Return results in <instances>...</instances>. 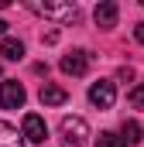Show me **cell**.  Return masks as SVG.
I'll return each mask as SVG.
<instances>
[{
  "instance_id": "9c48e42d",
  "label": "cell",
  "mask_w": 144,
  "mask_h": 147,
  "mask_svg": "<svg viewBox=\"0 0 144 147\" xmlns=\"http://www.w3.org/2000/svg\"><path fill=\"white\" fill-rule=\"evenodd\" d=\"M0 147H24V134H17V127L7 120H0Z\"/></svg>"
},
{
  "instance_id": "52a82bcc",
  "label": "cell",
  "mask_w": 144,
  "mask_h": 147,
  "mask_svg": "<svg viewBox=\"0 0 144 147\" xmlns=\"http://www.w3.org/2000/svg\"><path fill=\"white\" fill-rule=\"evenodd\" d=\"M38 99H41V106H62V103H69V92H65L62 86L45 82V86H41V92H38Z\"/></svg>"
},
{
  "instance_id": "5bb4252c",
  "label": "cell",
  "mask_w": 144,
  "mask_h": 147,
  "mask_svg": "<svg viewBox=\"0 0 144 147\" xmlns=\"http://www.w3.org/2000/svg\"><path fill=\"white\" fill-rule=\"evenodd\" d=\"M134 38H137V41H141V45H144V21H141V24H137V28H134Z\"/></svg>"
},
{
  "instance_id": "30bf717a",
  "label": "cell",
  "mask_w": 144,
  "mask_h": 147,
  "mask_svg": "<svg viewBox=\"0 0 144 147\" xmlns=\"http://www.w3.org/2000/svg\"><path fill=\"white\" fill-rule=\"evenodd\" d=\"M0 55H3L7 62H21V58H24V45H21L17 38H3V41H0Z\"/></svg>"
},
{
  "instance_id": "ba28073f",
  "label": "cell",
  "mask_w": 144,
  "mask_h": 147,
  "mask_svg": "<svg viewBox=\"0 0 144 147\" xmlns=\"http://www.w3.org/2000/svg\"><path fill=\"white\" fill-rule=\"evenodd\" d=\"M93 17H96V24H100V28H113V24H117V17H120V7H117L113 0H107V3H100V7L93 10Z\"/></svg>"
},
{
  "instance_id": "9a60e30c",
  "label": "cell",
  "mask_w": 144,
  "mask_h": 147,
  "mask_svg": "<svg viewBox=\"0 0 144 147\" xmlns=\"http://www.w3.org/2000/svg\"><path fill=\"white\" fill-rule=\"evenodd\" d=\"M3 31H7V21H0V41H3Z\"/></svg>"
},
{
  "instance_id": "7a4b0ae2",
  "label": "cell",
  "mask_w": 144,
  "mask_h": 147,
  "mask_svg": "<svg viewBox=\"0 0 144 147\" xmlns=\"http://www.w3.org/2000/svg\"><path fill=\"white\" fill-rule=\"evenodd\" d=\"M24 99H28V92H24V86H21L17 79L0 82V106H3V110H21Z\"/></svg>"
},
{
  "instance_id": "277c9868",
  "label": "cell",
  "mask_w": 144,
  "mask_h": 147,
  "mask_svg": "<svg viewBox=\"0 0 144 147\" xmlns=\"http://www.w3.org/2000/svg\"><path fill=\"white\" fill-rule=\"evenodd\" d=\"M113 99H117V89H113V82H110V79H100V82H93V86H89V103H93V106L110 110V106H113Z\"/></svg>"
},
{
  "instance_id": "4fadbf2b",
  "label": "cell",
  "mask_w": 144,
  "mask_h": 147,
  "mask_svg": "<svg viewBox=\"0 0 144 147\" xmlns=\"http://www.w3.org/2000/svg\"><path fill=\"white\" fill-rule=\"evenodd\" d=\"M127 99H130V106H137V110H144V86H134Z\"/></svg>"
},
{
  "instance_id": "8fae6325",
  "label": "cell",
  "mask_w": 144,
  "mask_h": 147,
  "mask_svg": "<svg viewBox=\"0 0 144 147\" xmlns=\"http://www.w3.org/2000/svg\"><path fill=\"white\" fill-rule=\"evenodd\" d=\"M120 137L127 140V147H130V144H137V140H141V123H137V120H124V127H120Z\"/></svg>"
},
{
  "instance_id": "5b68a950",
  "label": "cell",
  "mask_w": 144,
  "mask_h": 147,
  "mask_svg": "<svg viewBox=\"0 0 144 147\" xmlns=\"http://www.w3.org/2000/svg\"><path fill=\"white\" fill-rule=\"evenodd\" d=\"M31 10L55 21H75V3H31Z\"/></svg>"
},
{
  "instance_id": "6da1fadb",
  "label": "cell",
  "mask_w": 144,
  "mask_h": 147,
  "mask_svg": "<svg viewBox=\"0 0 144 147\" xmlns=\"http://www.w3.org/2000/svg\"><path fill=\"white\" fill-rule=\"evenodd\" d=\"M58 134H62V147H89V127L82 116H62Z\"/></svg>"
},
{
  "instance_id": "8992f818",
  "label": "cell",
  "mask_w": 144,
  "mask_h": 147,
  "mask_svg": "<svg viewBox=\"0 0 144 147\" xmlns=\"http://www.w3.org/2000/svg\"><path fill=\"white\" fill-rule=\"evenodd\" d=\"M24 140H31V144H45L48 140V127H45V120L38 116V113H28L24 116Z\"/></svg>"
},
{
  "instance_id": "7c38bea8",
  "label": "cell",
  "mask_w": 144,
  "mask_h": 147,
  "mask_svg": "<svg viewBox=\"0 0 144 147\" xmlns=\"http://www.w3.org/2000/svg\"><path fill=\"white\" fill-rule=\"evenodd\" d=\"M96 147H127V140H124L120 134H113V130H103V134L96 137Z\"/></svg>"
},
{
  "instance_id": "3957f363",
  "label": "cell",
  "mask_w": 144,
  "mask_h": 147,
  "mask_svg": "<svg viewBox=\"0 0 144 147\" xmlns=\"http://www.w3.org/2000/svg\"><path fill=\"white\" fill-rule=\"evenodd\" d=\"M89 65H93V55H89L86 48H75V51H69V55L62 58V72L65 75H86Z\"/></svg>"
}]
</instances>
